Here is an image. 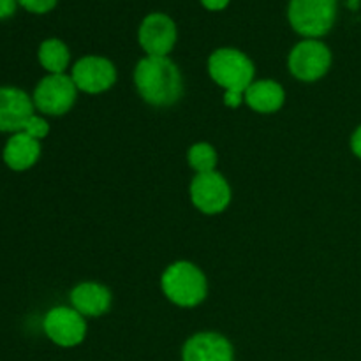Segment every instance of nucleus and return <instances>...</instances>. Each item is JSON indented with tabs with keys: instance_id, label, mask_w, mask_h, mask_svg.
Wrapping results in <instances>:
<instances>
[{
	"instance_id": "nucleus-17",
	"label": "nucleus",
	"mask_w": 361,
	"mask_h": 361,
	"mask_svg": "<svg viewBox=\"0 0 361 361\" xmlns=\"http://www.w3.org/2000/svg\"><path fill=\"white\" fill-rule=\"evenodd\" d=\"M189 164L197 173L215 171V164H217L215 148L208 143L194 145L189 150Z\"/></svg>"
},
{
	"instance_id": "nucleus-9",
	"label": "nucleus",
	"mask_w": 361,
	"mask_h": 361,
	"mask_svg": "<svg viewBox=\"0 0 361 361\" xmlns=\"http://www.w3.org/2000/svg\"><path fill=\"white\" fill-rule=\"evenodd\" d=\"M71 78L78 90H83L87 94H101L113 87L116 81V69L108 59L90 55L78 60L76 66L73 67Z\"/></svg>"
},
{
	"instance_id": "nucleus-8",
	"label": "nucleus",
	"mask_w": 361,
	"mask_h": 361,
	"mask_svg": "<svg viewBox=\"0 0 361 361\" xmlns=\"http://www.w3.org/2000/svg\"><path fill=\"white\" fill-rule=\"evenodd\" d=\"M190 197L197 210L203 214H221L231 201V189L224 176L217 171L197 173L190 185Z\"/></svg>"
},
{
	"instance_id": "nucleus-20",
	"label": "nucleus",
	"mask_w": 361,
	"mask_h": 361,
	"mask_svg": "<svg viewBox=\"0 0 361 361\" xmlns=\"http://www.w3.org/2000/svg\"><path fill=\"white\" fill-rule=\"evenodd\" d=\"M18 6H20L18 0H0V20H7L13 16Z\"/></svg>"
},
{
	"instance_id": "nucleus-21",
	"label": "nucleus",
	"mask_w": 361,
	"mask_h": 361,
	"mask_svg": "<svg viewBox=\"0 0 361 361\" xmlns=\"http://www.w3.org/2000/svg\"><path fill=\"white\" fill-rule=\"evenodd\" d=\"M243 101H245V94H242V92H235V90L226 92L224 102L226 106H229V108H238Z\"/></svg>"
},
{
	"instance_id": "nucleus-18",
	"label": "nucleus",
	"mask_w": 361,
	"mask_h": 361,
	"mask_svg": "<svg viewBox=\"0 0 361 361\" xmlns=\"http://www.w3.org/2000/svg\"><path fill=\"white\" fill-rule=\"evenodd\" d=\"M21 133L28 134V136L34 137V140L41 141V140H44V137L49 134V123L46 122V120L42 118V116L35 115V113H34V115H32L30 118H28L27 122H25V126H23V129H21Z\"/></svg>"
},
{
	"instance_id": "nucleus-3",
	"label": "nucleus",
	"mask_w": 361,
	"mask_h": 361,
	"mask_svg": "<svg viewBox=\"0 0 361 361\" xmlns=\"http://www.w3.org/2000/svg\"><path fill=\"white\" fill-rule=\"evenodd\" d=\"M208 73L219 87L228 90L242 92L252 85L254 63L242 51L233 48H221L212 53L208 60Z\"/></svg>"
},
{
	"instance_id": "nucleus-13",
	"label": "nucleus",
	"mask_w": 361,
	"mask_h": 361,
	"mask_svg": "<svg viewBox=\"0 0 361 361\" xmlns=\"http://www.w3.org/2000/svg\"><path fill=\"white\" fill-rule=\"evenodd\" d=\"M41 157V143L25 133L11 134L4 147L2 159L13 171H27Z\"/></svg>"
},
{
	"instance_id": "nucleus-7",
	"label": "nucleus",
	"mask_w": 361,
	"mask_h": 361,
	"mask_svg": "<svg viewBox=\"0 0 361 361\" xmlns=\"http://www.w3.org/2000/svg\"><path fill=\"white\" fill-rule=\"evenodd\" d=\"M44 334L60 348H74L81 344L87 335V323L76 309L55 307L49 310L42 321Z\"/></svg>"
},
{
	"instance_id": "nucleus-11",
	"label": "nucleus",
	"mask_w": 361,
	"mask_h": 361,
	"mask_svg": "<svg viewBox=\"0 0 361 361\" xmlns=\"http://www.w3.org/2000/svg\"><path fill=\"white\" fill-rule=\"evenodd\" d=\"M34 101L16 87H0V133H21L25 122L34 115Z\"/></svg>"
},
{
	"instance_id": "nucleus-10",
	"label": "nucleus",
	"mask_w": 361,
	"mask_h": 361,
	"mask_svg": "<svg viewBox=\"0 0 361 361\" xmlns=\"http://www.w3.org/2000/svg\"><path fill=\"white\" fill-rule=\"evenodd\" d=\"M176 42V27L166 14H148L140 27V44L148 56H166Z\"/></svg>"
},
{
	"instance_id": "nucleus-6",
	"label": "nucleus",
	"mask_w": 361,
	"mask_h": 361,
	"mask_svg": "<svg viewBox=\"0 0 361 361\" xmlns=\"http://www.w3.org/2000/svg\"><path fill=\"white\" fill-rule=\"evenodd\" d=\"M331 53L326 44L316 39H307L296 44L289 55V71L302 81H316L328 73Z\"/></svg>"
},
{
	"instance_id": "nucleus-5",
	"label": "nucleus",
	"mask_w": 361,
	"mask_h": 361,
	"mask_svg": "<svg viewBox=\"0 0 361 361\" xmlns=\"http://www.w3.org/2000/svg\"><path fill=\"white\" fill-rule=\"evenodd\" d=\"M76 85L67 74H48L35 87L32 101L44 115L59 116L69 111L76 101Z\"/></svg>"
},
{
	"instance_id": "nucleus-22",
	"label": "nucleus",
	"mask_w": 361,
	"mask_h": 361,
	"mask_svg": "<svg viewBox=\"0 0 361 361\" xmlns=\"http://www.w3.org/2000/svg\"><path fill=\"white\" fill-rule=\"evenodd\" d=\"M351 148H353V154H355L356 157L361 159V126L355 130V134H353Z\"/></svg>"
},
{
	"instance_id": "nucleus-16",
	"label": "nucleus",
	"mask_w": 361,
	"mask_h": 361,
	"mask_svg": "<svg viewBox=\"0 0 361 361\" xmlns=\"http://www.w3.org/2000/svg\"><path fill=\"white\" fill-rule=\"evenodd\" d=\"M69 60V48L60 39H46L39 48V62L49 74H63Z\"/></svg>"
},
{
	"instance_id": "nucleus-2",
	"label": "nucleus",
	"mask_w": 361,
	"mask_h": 361,
	"mask_svg": "<svg viewBox=\"0 0 361 361\" xmlns=\"http://www.w3.org/2000/svg\"><path fill=\"white\" fill-rule=\"evenodd\" d=\"M162 291L175 305L196 307L207 298V277L196 264L178 261L162 275Z\"/></svg>"
},
{
	"instance_id": "nucleus-15",
	"label": "nucleus",
	"mask_w": 361,
	"mask_h": 361,
	"mask_svg": "<svg viewBox=\"0 0 361 361\" xmlns=\"http://www.w3.org/2000/svg\"><path fill=\"white\" fill-rule=\"evenodd\" d=\"M284 88L271 80H261L245 90V102L257 113H274L284 104Z\"/></svg>"
},
{
	"instance_id": "nucleus-23",
	"label": "nucleus",
	"mask_w": 361,
	"mask_h": 361,
	"mask_svg": "<svg viewBox=\"0 0 361 361\" xmlns=\"http://www.w3.org/2000/svg\"><path fill=\"white\" fill-rule=\"evenodd\" d=\"M203 6L210 11H221L229 4V0H201Z\"/></svg>"
},
{
	"instance_id": "nucleus-12",
	"label": "nucleus",
	"mask_w": 361,
	"mask_h": 361,
	"mask_svg": "<svg viewBox=\"0 0 361 361\" xmlns=\"http://www.w3.org/2000/svg\"><path fill=\"white\" fill-rule=\"evenodd\" d=\"M183 361H233V345L219 334H197L185 342Z\"/></svg>"
},
{
	"instance_id": "nucleus-4",
	"label": "nucleus",
	"mask_w": 361,
	"mask_h": 361,
	"mask_svg": "<svg viewBox=\"0 0 361 361\" xmlns=\"http://www.w3.org/2000/svg\"><path fill=\"white\" fill-rule=\"evenodd\" d=\"M289 23L309 39L326 35L337 18V0H291Z\"/></svg>"
},
{
	"instance_id": "nucleus-14",
	"label": "nucleus",
	"mask_w": 361,
	"mask_h": 361,
	"mask_svg": "<svg viewBox=\"0 0 361 361\" xmlns=\"http://www.w3.org/2000/svg\"><path fill=\"white\" fill-rule=\"evenodd\" d=\"M71 303L81 316H101L111 305V293L97 282H83L71 293Z\"/></svg>"
},
{
	"instance_id": "nucleus-19",
	"label": "nucleus",
	"mask_w": 361,
	"mask_h": 361,
	"mask_svg": "<svg viewBox=\"0 0 361 361\" xmlns=\"http://www.w3.org/2000/svg\"><path fill=\"white\" fill-rule=\"evenodd\" d=\"M23 9L34 14H44L56 6V0H18Z\"/></svg>"
},
{
	"instance_id": "nucleus-1",
	"label": "nucleus",
	"mask_w": 361,
	"mask_h": 361,
	"mask_svg": "<svg viewBox=\"0 0 361 361\" xmlns=\"http://www.w3.org/2000/svg\"><path fill=\"white\" fill-rule=\"evenodd\" d=\"M134 83L147 102L154 106H171L183 90L182 74L168 56H147L134 71Z\"/></svg>"
}]
</instances>
